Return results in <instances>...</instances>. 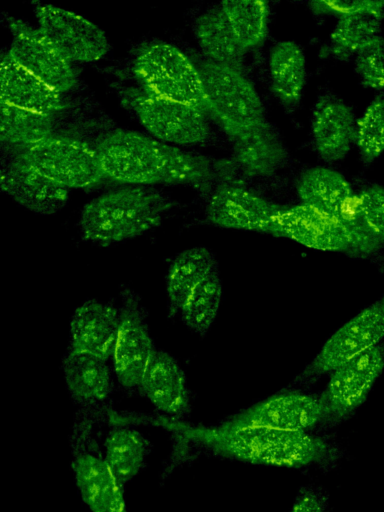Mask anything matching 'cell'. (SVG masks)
I'll list each match as a JSON object with an SVG mask.
<instances>
[{"label": "cell", "instance_id": "27", "mask_svg": "<svg viewBox=\"0 0 384 512\" xmlns=\"http://www.w3.org/2000/svg\"><path fill=\"white\" fill-rule=\"evenodd\" d=\"M271 89L277 100L293 109L302 98L306 82V59L293 41H281L273 46L268 59Z\"/></svg>", "mask_w": 384, "mask_h": 512}, {"label": "cell", "instance_id": "19", "mask_svg": "<svg viewBox=\"0 0 384 512\" xmlns=\"http://www.w3.org/2000/svg\"><path fill=\"white\" fill-rule=\"evenodd\" d=\"M118 325L119 308L87 300L72 314L68 349L108 361L113 355Z\"/></svg>", "mask_w": 384, "mask_h": 512}, {"label": "cell", "instance_id": "29", "mask_svg": "<svg viewBox=\"0 0 384 512\" xmlns=\"http://www.w3.org/2000/svg\"><path fill=\"white\" fill-rule=\"evenodd\" d=\"M194 34L208 60L239 69L246 51L239 44L221 7L201 14L194 23Z\"/></svg>", "mask_w": 384, "mask_h": 512}, {"label": "cell", "instance_id": "26", "mask_svg": "<svg viewBox=\"0 0 384 512\" xmlns=\"http://www.w3.org/2000/svg\"><path fill=\"white\" fill-rule=\"evenodd\" d=\"M216 269L217 261L205 247L189 248L178 253L166 274L169 315L178 314L190 293Z\"/></svg>", "mask_w": 384, "mask_h": 512}, {"label": "cell", "instance_id": "32", "mask_svg": "<svg viewBox=\"0 0 384 512\" xmlns=\"http://www.w3.org/2000/svg\"><path fill=\"white\" fill-rule=\"evenodd\" d=\"M221 299L222 282L216 269L190 293L178 314L190 330L205 335L218 314Z\"/></svg>", "mask_w": 384, "mask_h": 512}, {"label": "cell", "instance_id": "7", "mask_svg": "<svg viewBox=\"0 0 384 512\" xmlns=\"http://www.w3.org/2000/svg\"><path fill=\"white\" fill-rule=\"evenodd\" d=\"M122 102L155 139L166 144L197 145L210 137L205 113L194 106L158 97L140 87L128 88Z\"/></svg>", "mask_w": 384, "mask_h": 512}, {"label": "cell", "instance_id": "5", "mask_svg": "<svg viewBox=\"0 0 384 512\" xmlns=\"http://www.w3.org/2000/svg\"><path fill=\"white\" fill-rule=\"evenodd\" d=\"M197 68L208 113L233 141L267 123L259 94L239 69L210 60Z\"/></svg>", "mask_w": 384, "mask_h": 512}, {"label": "cell", "instance_id": "28", "mask_svg": "<svg viewBox=\"0 0 384 512\" xmlns=\"http://www.w3.org/2000/svg\"><path fill=\"white\" fill-rule=\"evenodd\" d=\"M384 1L367 0L363 8L338 17L330 35L335 57L347 60L365 44L380 36Z\"/></svg>", "mask_w": 384, "mask_h": 512}, {"label": "cell", "instance_id": "2", "mask_svg": "<svg viewBox=\"0 0 384 512\" xmlns=\"http://www.w3.org/2000/svg\"><path fill=\"white\" fill-rule=\"evenodd\" d=\"M95 149L104 176L120 183L200 185L212 176L206 158L134 131H113Z\"/></svg>", "mask_w": 384, "mask_h": 512}, {"label": "cell", "instance_id": "6", "mask_svg": "<svg viewBox=\"0 0 384 512\" xmlns=\"http://www.w3.org/2000/svg\"><path fill=\"white\" fill-rule=\"evenodd\" d=\"M133 73L144 91L208 112L198 68L174 45L157 42L136 55Z\"/></svg>", "mask_w": 384, "mask_h": 512}, {"label": "cell", "instance_id": "24", "mask_svg": "<svg viewBox=\"0 0 384 512\" xmlns=\"http://www.w3.org/2000/svg\"><path fill=\"white\" fill-rule=\"evenodd\" d=\"M233 142V160L246 176L268 177L287 161L286 147L268 123Z\"/></svg>", "mask_w": 384, "mask_h": 512}, {"label": "cell", "instance_id": "14", "mask_svg": "<svg viewBox=\"0 0 384 512\" xmlns=\"http://www.w3.org/2000/svg\"><path fill=\"white\" fill-rule=\"evenodd\" d=\"M11 33L9 54L21 66L58 92L68 91L76 83V72L39 30L15 17H8Z\"/></svg>", "mask_w": 384, "mask_h": 512}, {"label": "cell", "instance_id": "8", "mask_svg": "<svg viewBox=\"0 0 384 512\" xmlns=\"http://www.w3.org/2000/svg\"><path fill=\"white\" fill-rule=\"evenodd\" d=\"M34 170L70 188H86L105 177L97 151L78 139L51 135L17 154Z\"/></svg>", "mask_w": 384, "mask_h": 512}, {"label": "cell", "instance_id": "23", "mask_svg": "<svg viewBox=\"0 0 384 512\" xmlns=\"http://www.w3.org/2000/svg\"><path fill=\"white\" fill-rule=\"evenodd\" d=\"M107 419L111 426L101 444L103 457L116 479L125 487L145 468L152 446L132 424L111 419L108 414Z\"/></svg>", "mask_w": 384, "mask_h": 512}, {"label": "cell", "instance_id": "35", "mask_svg": "<svg viewBox=\"0 0 384 512\" xmlns=\"http://www.w3.org/2000/svg\"><path fill=\"white\" fill-rule=\"evenodd\" d=\"M360 217L372 238L384 247V187L371 185L357 196Z\"/></svg>", "mask_w": 384, "mask_h": 512}, {"label": "cell", "instance_id": "20", "mask_svg": "<svg viewBox=\"0 0 384 512\" xmlns=\"http://www.w3.org/2000/svg\"><path fill=\"white\" fill-rule=\"evenodd\" d=\"M165 417L183 421L191 410L185 373L176 359L157 350L138 387Z\"/></svg>", "mask_w": 384, "mask_h": 512}, {"label": "cell", "instance_id": "3", "mask_svg": "<svg viewBox=\"0 0 384 512\" xmlns=\"http://www.w3.org/2000/svg\"><path fill=\"white\" fill-rule=\"evenodd\" d=\"M172 206L160 191L143 186L102 194L83 207L79 229L84 240L108 246L157 227Z\"/></svg>", "mask_w": 384, "mask_h": 512}, {"label": "cell", "instance_id": "12", "mask_svg": "<svg viewBox=\"0 0 384 512\" xmlns=\"http://www.w3.org/2000/svg\"><path fill=\"white\" fill-rule=\"evenodd\" d=\"M39 30L70 62L103 58L110 44L104 31L85 17L51 4L34 7Z\"/></svg>", "mask_w": 384, "mask_h": 512}, {"label": "cell", "instance_id": "25", "mask_svg": "<svg viewBox=\"0 0 384 512\" xmlns=\"http://www.w3.org/2000/svg\"><path fill=\"white\" fill-rule=\"evenodd\" d=\"M296 188L301 204L338 219L355 196L350 184L340 173L322 166L305 170L299 176Z\"/></svg>", "mask_w": 384, "mask_h": 512}, {"label": "cell", "instance_id": "30", "mask_svg": "<svg viewBox=\"0 0 384 512\" xmlns=\"http://www.w3.org/2000/svg\"><path fill=\"white\" fill-rule=\"evenodd\" d=\"M53 131L52 115L12 106L1 101L0 138L3 143L29 147L49 136Z\"/></svg>", "mask_w": 384, "mask_h": 512}, {"label": "cell", "instance_id": "18", "mask_svg": "<svg viewBox=\"0 0 384 512\" xmlns=\"http://www.w3.org/2000/svg\"><path fill=\"white\" fill-rule=\"evenodd\" d=\"M3 192L22 207L41 215L55 214L68 200V189L43 176L16 155L1 169Z\"/></svg>", "mask_w": 384, "mask_h": 512}, {"label": "cell", "instance_id": "34", "mask_svg": "<svg viewBox=\"0 0 384 512\" xmlns=\"http://www.w3.org/2000/svg\"><path fill=\"white\" fill-rule=\"evenodd\" d=\"M354 68L363 86L384 91V38L381 35L359 49Z\"/></svg>", "mask_w": 384, "mask_h": 512}, {"label": "cell", "instance_id": "31", "mask_svg": "<svg viewBox=\"0 0 384 512\" xmlns=\"http://www.w3.org/2000/svg\"><path fill=\"white\" fill-rule=\"evenodd\" d=\"M232 30L244 51L259 46L266 39L269 22V6L259 0L222 1Z\"/></svg>", "mask_w": 384, "mask_h": 512}, {"label": "cell", "instance_id": "4", "mask_svg": "<svg viewBox=\"0 0 384 512\" xmlns=\"http://www.w3.org/2000/svg\"><path fill=\"white\" fill-rule=\"evenodd\" d=\"M108 410L80 409L72 426L71 467L80 496L91 512H128L124 486L107 465L96 436V425Z\"/></svg>", "mask_w": 384, "mask_h": 512}, {"label": "cell", "instance_id": "36", "mask_svg": "<svg viewBox=\"0 0 384 512\" xmlns=\"http://www.w3.org/2000/svg\"><path fill=\"white\" fill-rule=\"evenodd\" d=\"M288 512H329L325 495L314 488L303 489Z\"/></svg>", "mask_w": 384, "mask_h": 512}, {"label": "cell", "instance_id": "13", "mask_svg": "<svg viewBox=\"0 0 384 512\" xmlns=\"http://www.w3.org/2000/svg\"><path fill=\"white\" fill-rule=\"evenodd\" d=\"M384 341V295L362 309L324 343L312 361L309 372H333L349 360Z\"/></svg>", "mask_w": 384, "mask_h": 512}, {"label": "cell", "instance_id": "17", "mask_svg": "<svg viewBox=\"0 0 384 512\" xmlns=\"http://www.w3.org/2000/svg\"><path fill=\"white\" fill-rule=\"evenodd\" d=\"M319 398L288 392L270 397L231 419L239 424L307 432L322 420Z\"/></svg>", "mask_w": 384, "mask_h": 512}, {"label": "cell", "instance_id": "9", "mask_svg": "<svg viewBox=\"0 0 384 512\" xmlns=\"http://www.w3.org/2000/svg\"><path fill=\"white\" fill-rule=\"evenodd\" d=\"M119 325L112 363L118 382L126 389L138 388L157 349L150 335L145 309L130 288L121 290Z\"/></svg>", "mask_w": 384, "mask_h": 512}, {"label": "cell", "instance_id": "1", "mask_svg": "<svg viewBox=\"0 0 384 512\" xmlns=\"http://www.w3.org/2000/svg\"><path fill=\"white\" fill-rule=\"evenodd\" d=\"M148 421L171 433L165 475L182 464L192 448L255 465L287 468L328 464L336 457L330 444L307 432L239 424L232 419L214 426H193L168 417Z\"/></svg>", "mask_w": 384, "mask_h": 512}, {"label": "cell", "instance_id": "16", "mask_svg": "<svg viewBox=\"0 0 384 512\" xmlns=\"http://www.w3.org/2000/svg\"><path fill=\"white\" fill-rule=\"evenodd\" d=\"M357 120L351 108L331 94L319 96L312 109L311 133L318 156L326 163L343 160L355 145Z\"/></svg>", "mask_w": 384, "mask_h": 512}, {"label": "cell", "instance_id": "10", "mask_svg": "<svg viewBox=\"0 0 384 512\" xmlns=\"http://www.w3.org/2000/svg\"><path fill=\"white\" fill-rule=\"evenodd\" d=\"M278 230L279 237L311 249L342 252L359 258L374 254L340 219L308 205L282 208Z\"/></svg>", "mask_w": 384, "mask_h": 512}, {"label": "cell", "instance_id": "21", "mask_svg": "<svg viewBox=\"0 0 384 512\" xmlns=\"http://www.w3.org/2000/svg\"><path fill=\"white\" fill-rule=\"evenodd\" d=\"M62 370L67 390L80 409L107 410L105 405L113 387L107 361L68 349Z\"/></svg>", "mask_w": 384, "mask_h": 512}, {"label": "cell", "instance_id": "33", "mask_svg": "<svg viewBox=\"0 0 384 512\" xmlns=\"http://www.w3.org/2000/svg\"><path fill=\"white\" fill-rule=\"evenodd\" d=\"M355 145L366 166L384 153V94L373 99L357 120Z\"/></svg>", "mask_w": 384, "mask_h": 512}, {"label": "cell", "instance_id": "11", "mask_svg": "<svg viewBox=\"0 0 384 512\" xmlns=\"http://www.w3.org/2000/svg\"><path fill=\"white\" fill-rule=\"evenodd\" d=\"M384 370V342L335 369L326 386L322 419L344 420L367 399Z\"/></svg>", "mask_w": 384, "mask_h": 512}, {"label": "cell", "instance_id": "22", "mask_svg": "<svg viewBox=\"0 0 384 512\" xmlns=\"http://www.w3.org/2000/svg\"><path fill=\"white\" fill-rule=\"evenodd\" d=\"M1 101L53 115L61 108V93L21 66L7 52L1 59Z\"/></svg>", "mask_w": 384, "mask_h": 512}, {"label": "cell", "instance_id": "15", "mask_svg": "<svg viewBox=\"0 0 384 512\" xmlns=\"http://www.w3.org/2000/svg\"><path fill=\"white\" fill-rule=\"evenodd\" d=\"M281 210L278 205L244 187L223 184L210 196L206 217L222 228L279 236L278 217Z\"/></svg>", "mask_w": 384, "mask_h": 512}]
</instances>
